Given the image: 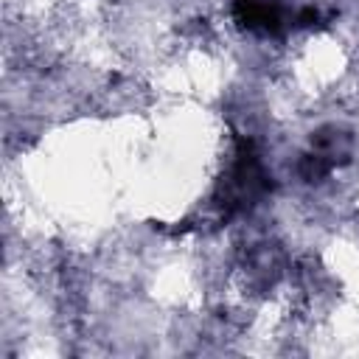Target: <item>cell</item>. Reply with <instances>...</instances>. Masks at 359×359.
I'll use <instances>...</instances> for the list:
<instances>
[{"mask_svg":"<svg viewBox=\"0 0 359 359\" xmlns=\"http://www.w3.org/2000/svg\"><path fill=\"white\" fill-rule=\"evenodd\" d=\"M233 17L244 31L264 36H275L286 25V11L275 0H236Z\"/></svg>","mask_w":359,"mask_h":359,"instance_id":"6da1fadb","label":"cell"}]
</instances>
